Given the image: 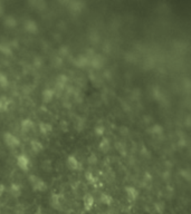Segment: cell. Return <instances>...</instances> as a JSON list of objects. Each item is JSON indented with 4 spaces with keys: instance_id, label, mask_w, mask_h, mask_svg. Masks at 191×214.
Wrapping results in <instances>:
<instances>
[{
    "instance_id": "7c38bea8",
    "label": "cell",
    "mask_w": 191,
    "mask_h": 214,
    "mask_svg": "<svg viewBox=\"0 0 191 214\" xmlns=\"http://www.w3.org/2000/svg\"><path fill=\"white\" fill-rule=\"evenodd\" d=\"M67 83H68V77L66 75H64V74H61V75H58L56 77L55 85H56L57 88H59V89H64L66 87V85H67Z\"/></svg>"
},
{
    "instance_id": "5bb4252c",
    "label": "cell",
    "mask_w": 191,
    "mask_h": 214,
    "mask_svg": "<svg viewBox=\"0 0 191 214\" xmlns=\"http://www.w3.org/2000/svg\"><path fill=\"white\" fill-rule=\"evenodd\" d=\"M35 127V123L31 120L29 118H25V120H21V131L25 132V133H28L30 131H33Z\"/></svg>"
},
{
    "instance_id": "2e32d148",
    "label": "cell",
    "mask_w": 191,
    "mask_h": 214,
    "mask_svg": "<svg viewBox=\"0 0 191 214\" xmlns=\"http://www.w3.org/2000/svg\"><path fill=\"white\" fill-rule=\"evenodd\" d=\"M9 193L11 194L14 197H19L22 193V190H21V186L17 183H13L10 184L9 186Z\"/></svg>"
},
{
    "instance_id": "74e56055",
    "label": "cell",
    "mask_w": 191,
    "mask_h": 214,
    "mask_svg": "<svg viewBox=\"0 0 191 214\" xmlns=\"http://www.w3.org/2000/svg\"><path fill=\"white\" fill-rule=\"evenodd\" d=\"M2 13H3V6H2V3L0 2V16H2Z\"/></svg>"
},
{
    "instance_id": "836d02e7",
    "label": "cell",
    "mask_w": 191,
    "mask_h": 214,
    "mask_svg": "<svg viewBox=\"0 0 191 214\" xmlns=\"http://www.w3.org/2000/svg\"><path fill=\"white\" fill-rule=\"evenodd\" d=\"M61 63H63V60H61V57H57L56 59H55V66H61Z\"/></svg>"
},
{
    "instance_id": "30bf717a",
    "label": "cell",
    "mask_w": 191,
    "mask_h": 214,
    "mask_svg": "<svg viewBox=\"0 0 191 214\" xmlns=\"http://www.w3.org/2000/svg\"><path fill=\"white\" fill-rule=\"evenodd\" d=\"M55 96V92L54 89H50V88H46V89H44L43 90V93H41V99H43V103H45V104H48V103H50L53 98H54Z\"/></svg>"
},
{
    "instance_id": "3957f363",
    "label": "cell",
    "mask_w": 191,
    "mask_h": 214,
    "mask_svg": "<svg viewBox=\"0 0 191 214\" xmlns=\"http://www.w3.org/2000/svg\"><path fill=\"white\" fill-rule=\"evenodd\" d=\"M67 6H68V10L70 13H79L83 11L86 3L84 1H79V0H73V1H67Z\"/></svg>"
},
{
    "instance_id": "1f68e13d",
    "label": "cell",
    "mask_w": 191,
    "mask_h": 214,
    "mask_svg": "<svg viewBox=\"0 0 191 214\" xmlns=\"http://www.w3.org/2000/svg\"><path fill=\"white\" fill-rule=\"evenodd\" d=\"M34 66L37 67V68L43 66V59H41L40 57H36L34 59Z\"/></svg>"
},
{
    "instance_id": "9c48e42d",
    "label": "cell",
    "mask_w": 191,
    "mask_h": 214,
    "mask_svg": "<svg viewBox=\"0 0 191 214\" xmlns=\"http://www.w3.org/2000/svg\"><path fill=\"white\" fill-rule=\"evenodd\" d=\"M25 30L29 33H36L38 31V25L36 24V21L33 19H27L24 24Z\"/></svg>"
},
{
    "instance_id": "277c9868",
    "label": "cell",
    "mask_w": 191,
    "mask_h": 214,
    "mask_svg": "<svg viewBox=\"0 0 191 214\" xmlns=\"http://www.w3.org/2000/svg\"><path fill=\"white\" fill-rule=\"evenodd\" d=\"M17 166L19 167L20 170H22V171L27 172L29 170V167H30V160H29L27 155L20 154V155L17 156Z\"/></svg>"
},
{
    "instance_id": "484cf974",
    "label": "cell",
    "mask_w": 191,
    "mask_h": 214,
    "mask_svg": "<svg viewBox=\"0 0 191 214\" xmlns=\"http://www.w3.org/2000/svg\"><path fill=\"white\" fill-rule=\"evenodd\" d=\"M9 85V79H8L7 75L0 72V87L1 88H7Z\"/></svg>"
},
{
    "instance_id": "52a82bcc",
    "label": "cell",
    "mask_w": 191,
    "mask_h": 214,
    "mask_svg": "<svg viewBox=\"0 0 191 214\" xmlns=\"http://www.w3.org/2000/svg\"><path fill=\"white\" fill-rule=\"evenodd\" d=\"M94 203H95L94 197L91 194H85L84 195V197H83V206H84L85 211H87V212L92 211V208L94 207Z\"/></svg>"
},
{
    "instance_id": "4316f807",
    "label": "cell",
    "mask_w": 191,
    "mask_h": 214,
    "mask_svg": "<svg viewBox=\"0 0 191 214\" xmlns=\"http://www.w3.org/2000/svg\"><path fill=\"white\" fill-rule=\"evenodd\" d=\"M41 168L45 172H50L53 170V163L50 160H44L41 162Z\"/></svg>"
},
{
    "instance_id": "8d00e7d4",
    "label": "cell",
    "mask_w": 191,
    "mask_h": 214,
    "mask_svg": "<svg viewBox=\"0 0 191 214\" xmlns=\"http://www.w3.org/2000/svg\"><path fill=\"white\" fill-rule=\"evenodd\" d=\"M35 214H45L44 213V210H43V207L38 206L36 208V211H35Z\"/></svg>"
},
{
    "instance_id": "ffe728a7",
    "label": "cell",
    "mask_w": 191,
    "mask_h": 214,
    "mask_svg": "<svg viewBox=\"0 0 191 214\" xmlns=\"http://www.w3.org/2000/svg\"><path fill=\"white\" fill-rule=\"evenodd\" d=\"M28 5L31 7H34L36 10H44V9H46V7H47V3L45 2V1H43V0H34V1H29L28 2Z\"/></svg>"
},
{
    "instance_id": "4fadbf2b",
    "label": "cell",
    "mask_w": 191,
    "mask_h": 214,
    "mask_svg": "<svg viewBox=\"0 0 191 214\" xmlns=\"http://www.w3.org/2000/svg\"><path fill=\"white\" fill-rule=\"evenodd\" d=\"M50 205L55 210H59L61 207V197L59 194L53 193L50 196Z\"/></svg>"
},
{
    "instance_id": "d6a6232c",
    "label": "cell",
    "mask_w": 191,
    "mask_h": 214,
    "mask_svg": "<svg viewBox=\"0 0 191 214\" xmlns=\"http://www.w3.org/2000/svg\"><path fill=\"white\" fill-rule=\"evenodd\" d=\"M61 128L63 129V132H67V131H68V123H67L66 120H61Z\"/></svg>"
},
{
    "instance_id": "7402d4cb",
    "label": "cell",
    "mask_w": 191,
    "mask_h": 214,
    "mask_svg": "<svg viewBox=\"0 0 191 214\" xmlns=\"http://www.w3.org/2000/svg\"><path fill=\"white\" fill-rule=\"evenodd\" d=\"M100 201L102 202L104 205H107L109 206L112 203H113V197L107 193H103L101 194V196H100Z\"/></svg>"
},
{
    "instance_id": "83f0119b",
    "label": "cell",
    "mask_w": 191,
    "mask_h": 214,
    "mask_svg": "<svg viewBox=\"0 0 191 214\" xmlns=\"http://www.w3.org/2000/svg\"><path fill=\"white\" fill-rule=\"evenodd\" d=\"M94 133L98 137H104V135H105V127H104V125H96L94 127Z\"/></svg>"
},
{
    "instance_id": "d590c367",
    "label": "cell",
    "mask_w": 191,
    "mask_h": 214,
    "mask_svg": "<svg viewBox=\"0 0 191 214\" xmlns=\"http://www.w3.org/2000/svg\"><path fill=\"white\" fill-rule=\"evenodd\" d=\"M5 191H6V186H5L3 184H1V183H0V196H2V195H3Z\"/></svg>"
},
{
    "instance_id": "e575fe53",
    "label": "cell",
    "mask_w": 191,
    "mask_h": 214,
    "mask_svg": "<svg viewBox=\"0 0 191 214\" xmlns=\"http://www.w3.org/2000/svg\"><path fill=\"white\" fill-rule=\"evenodd\" d=\"M141 153H142V155H144V156H149V157H150V151L146 149L145 147L142 148V152H141Z\"/></svg>"
},
{
    "instance_id": "7a4b0ae2",
    "label": "cell",
    "mask_w": 191,
    "mask_h": 214,
    "mask_svg": "<svg viewBox=\"0 0 191 214\" xmlns=\"http://www.w3.org/2000/svg\"><path fill=\"white\" fill-rule=\"evenodd\" d=\"M3 142L8 147L10 148H17L20 145V140L17 136H15L14 134H11L10 132H6L3 134Z\"/></svg>"
},
{
    "instance_id": "4dcf8cb0",
    "label": "cell",
    "mask_w": 191,
    "mask_h": 214,
    "mask_svg": "<svg viewBox=\"0 0 191 214\" xmlns=\"http://www.w3.org/2000/svg\"><path fill=\"white\" fill-rule=\"evenodd\" d=\"M154 207H155V210H157V211L160 214L162 213V212H163V210H164L163 203H161V202H159V203H155V204H154Z\"/></svg>"
},
{
    "instance_id": "e0dca14e",
    "label": "cell",
    "mask_w": 191,
    "mask_h": 214,
    "mask_svg": "<svg viewBox=\"0 0 191 214\" xmlns=\"http://www.w3.org/2000/svg\"><path fill=\"white\" fill-rule=\"evenodd\" d=\"M111 148V142H109V138L106 137H102V140L98 144V149L103 152V153H107Z\"/></svg>"
},
{
    "instance_id": "f546056e",
    "label": "cell",
    "mask_w": 191,
    "mask_h": 214,
    "mask_svg": "<svg viewBox=\"0 0 191 214\" xmlns=\"http://www.w3.org/2000/svg\"><path fill=\"white\" fill-rule=\"evenodd\" d=\"M115 147L116 149L120 152V153H122L123 155H125V152H126V149H125V147H124V145H123L122 143H120V142H117L115 144Z\"/></svg>"
},
{
    "instance_id": "d4e9b609",
    "label": "cell",
    "mask_w": 191,
    "mask_h": 214,
    "mask_svg": "<svg viewBox=\"0 0 191 214\" xmlns=\"http://www.w3.org/2000/svg\"><path fill=\"white\" fill-rule=\"evenodd\" d=\"M85 179H86V181L89 182L91 185H96L97 182H98V179L93 173H91V172H87V173L85 174Z\"/></svg>"
},
{
    "instance_id": "603a6c76",
    "label": "cell",
    "mask_w": 191,
    "mask_h": 214,
    "mask_svg": "<svg viewBox=\"0 0 191 214\" xmlns=\"http://www.w3.org/2000/svg\"><path fill=\"white\" fill-rule=\"evenodd\" d=\"M0 53L3 54L5 56L10 57V56H13V49L7 44H0Z\"/></svg>"
},
{
    "instance_id": "cb8c5ba5",
    "label": "cell",
    "mask_w": 191,
    "mask_h": 214,
    "mask_svg": "<svg viewBox=\"0 0 191 214\" xmlns=\"http://www.w3.org/2000/svg\"><path fill=\"white\" fill-rule=\"evenodd\" d=\"M163 127L161 126L160 124H154V125H152V127L150 128V132L151 134H153V135H155V136H160V135H162L163 134Z\"/></svg>"
},
{
    "instance_id": "d6986e66",
    "label": "cell",
    "mask_w": 191,
    "mask_h": 214,
    "mask_svg": "<svg viewBox=\"0 0 191 214\" xmlns=\"http://www.w3.org/2000/svg\"><path fill=\"white\" fill-rule=\"evenodd\" d=\"M17 20L15 18L14 16H11V15H9L7 17H5V19H3V25L9 28V29H13L15 27H17Z\"/></svg>"
},
{
    "instance_id": "9a60e30c",
    "label": "cell",
    "mask_w": 191,
    "mask_h": 214,
    "mask_svg": "<svg viewBox=\"0 0 191 214\" xmlns=\"http://www.w3.org/2000/svg\"><path fill=\"white\" fill-rule=\"evenodd\" d=\"M75 66L79 67V68H84L87 65H89V58L85 55H79L77 58L75 59Z\"/></svg>"
},
{
    "instance_id": "f1b7e54d",
    "label": "cell",
    "mask_w": 191,
    "mask_h": 214,
    "mask_svg": "<svg viewBox=\"0 0 191 214\" xmlns=\"http://www.w3.org/2000/svg\"><path fill=\"white\" fill-rule=\"evenodd\" d=\"M97 156H96L95 154H91L89 157H87V162H89V165H95L96 163H97Z\"/></svg>"
},
{
    "instance_id": "f35d334b",
    "label": "cell",
    "mask_w": 191,
    "mask_h": 214,
    "mask_svg": "<svg viewBox=\"0 0 191 214\" xmlns=\"http://www.w3.org/2000/svg\"><path fill=\"white\" fill-rule=\"evenodd\" d=\"M187 127H190V117L187 118Z\"/></svg>"
},
{
    "instance_id": "8992f818",
    "label": "cell",
    "mask_w": 191,
    "mask_h": 214,
    "mask_svg": "<svg viewBox=\"0 0 191 214\" xmlns=\"http://www.w3.org/2000/svg\"><path fill=\"white\" fill-rule=\"evenodd\" d=\"M124 192H125L126 196H128V200L131 201V202L137 201V199L139 197V195H140V192L134 186H126L124 188Z\"/></svg>"
},
{
    "instance_id": "ac0fdd59",
    "label": "cell",
    "mask_w": 191,
    "mask_h": 214,
    "mask_svg": "<svg viewBox=\"0 0 191 214\" xmlns=\"http://www.w3.org/2000/svg\"><path fill=\"white\" fill-rule=\"evenodd\" d=\"M30 148L33 149V152L36 154L40 153L41 151L44 149V145L40 140H30Z\"/></svg>"
},
{
    "instance_id": "ba28073f",
    "label": "cell",
    "mask_w": 191,
    "mask_h": 214,
    "mask_svg": "<svg viewBox=\"0 0 191 214\" xmlns=\"http://www.w3.org/2000/svg\"><path fill=\"white\" fill-rule=\"evenodd\" d=\"M66 164H67V167L69 170H72V171H77L81 167L79 160H77L74 155H69L68 157L66 158Z\"/></svg>"
},
{
    "instance_id": "8fae6325",
    "label": "cell",
    "mask_w": 191,
    "mask_h": 214,
    "mask_svg": "<svg viewBox=\"0 0 191 214\" xmlns=\"http://www.w3.org/2000/svg\"><path fill=\"white\" fill-rule=\"evenodd\" d=\"M38 128H39V132L44 136H47L53 132V125L48 122H40L39 125H38Z\"/></svg>"
},
{
    "instance_id": "6da1fadb",
    "label": "cell",
    "mask_w": 191,
    "mask_h": 214,
    "mask_svg": "<svg viewBox=\"0 0 191 214\" xmlns=\"http://www.w3.org/2000/svg\"><path fill=\"white\" fill-rule=\"evenodd\" d=\"M28 181H29V183H30V185H31L35 192H45V191H47V183L44 180L39 179L37 175H30L28 177Z\"/></svg>"
},
{
    "instance_id": "5b68a950",
    "label": "cell",
    "mask_w": 191,
    "mask_h": 214,
    "mask_svg": "<svg viewBox=\"0 0 191 214\" xmlns=\"http://www.w3.org/2000/svg\"><path fill=\"white\" fill-rule=\"evenodd\" d=\"M104 63H105V58L100 54H96L89 59V65L94 69H101L104 66Z\"/></svg>"
},
{
    "instance_id": "44dd1931",
    "label": "cell",
    "mask_w": 191,
    "mask_h": 214,
    "mask_svg": "<svg viewBox=\"0 0 191 214\" xmlns=\"http://www.w3.org/2000/svg\"><path fill=\"white\" fill-rule=\"evenodd\" d=\"M10 105V100L7 96H0V113L6 112Z\"/></svg>"
}]
</instances>
